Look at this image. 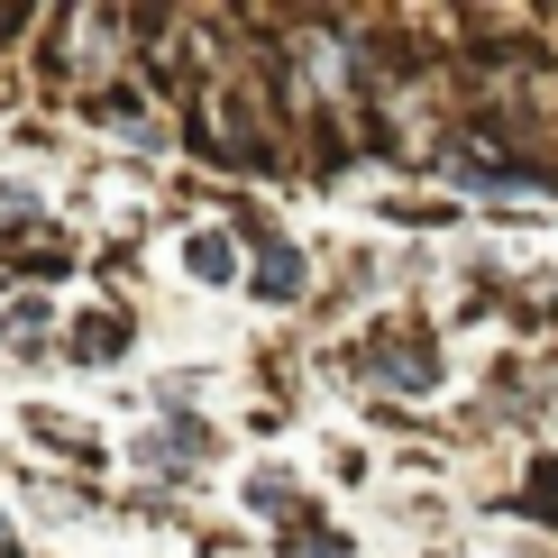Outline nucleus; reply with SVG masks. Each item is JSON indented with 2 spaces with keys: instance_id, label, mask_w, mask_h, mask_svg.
<instances>
[{
  "instance_id": "obj_1",
  "label": "nucleus",
  "mask_w": 558,
  "mask_h": 558,
  "mask_svg": "<svg viewBox=\"0 0 558 558\" xmlns=\"http://www.w3.org/2000/svg\"><path fill=\"white\" fill-rule=\"evenodd\" d=\"M348 366L376 393H439V376H449V357H439V339L422 320H376V330L348 348Z\"/></svg>"
},
{
  "instance_id": "obj_2",
  "label": "nucleus",
  "mask_w": 558,
  "mask_h": 558,
  "mask_svg": "<svg viewBox=\"0 0 558 558\" xmlns=\"http://www.w3.org/2000/svg\"><path fill=\"white\" fill-rule=\"evenodd\" d=\"M239 247H247V293L275 302V312H293V302H312V247L284 239L275 229V211H257V202H239Z\"/></svg>"
},
{
  "instance_id": "obj_3",
  "label": "nucleus",
  "mask_w": 558,
  "mask_h": 558,
  "mask_svg": "<svg viewBox=\"0 0 558 558\" xmlns=\"http://www.w3.org/2000/svg\"><path fill=\"white\" fill-rule=\"evenodd\" d=\"M129 348H137V312H129L120 293H101V302H83V312L64 320V339H56V366L110 376V366H129Z\"/></svg>"
},
{
  "instance_id": "obj_4",
  "label": "nucleus",
  "mask_w": 558,
  "mask_h": 558,
  "mask_svg": "<svg viewBox=\"0 0 558 558\" xmlns=\"http://www.w3.org/2000/svg\"><path fill=\"white\" fill-rule=\"evenodd\" d=\"M239 504L275 531V541H284V531H302V522H320V504L302 495V476H293V468H257V476L239 485Z\"/></svg>"
},
{
  "instance_id": "obj_5",
  "label": "nucleus",
  "mask_w": 558,
  "mask_h": 558,
  "mask_svg": "<svg viewBox=\"0 0 558 558\" xmlns=\"http://www.w3.org/2000/svg\"><path fill=\"white\" fill-rule=\"evenodd\" d=\"M56 302H46V293H10V302H0V348H10V357L19 366H56Z\"/></svg>"
},
{
  "instance_id": "obj_6",
  "label": "nucleus",
  "mask_w": 558,
  "mask_h": 558,
  "mask_svg": "<svg viewBox=\"0 0 558 558\" xmlns=\"http://www.w3.org/2000/svg\"><path fill=\"white\" fill-rule=\"evenodd\" d=\"M183 275H193V284H239L247 275L239 229H193V239H183Z\"/></svg>"
},
{
  "instance_id": "obj_7",
  "label": "nucleus",
  "mask_w": 558,
  "mask_h": 558,
  "mask_svg": "<svg viewBox=\"0 0 558 558\" xmlns=\"http://www.w3.org/2000/svg\"><path fill=\"white\" fill-rule=\"evenodd\" d=\"M28 430L46 439V449H64V458H83V468H101V458H110V449H101V430H83V422H64L56 403H28Z\"/></svg>"
},
{
  "instance_id": "obj_8",
  "label": "nucleus",
  "mask_w": 558,
  "mask_h": 558,
  "mask_svg": "<svg viewBox=\"0 0 558 558\" xmlns=\"http://www.w3.org/2000/svg\"><path fill=\"white\" fill-rule=\"evenodd\" d=\"M513 513H531V522H549V531H558V458H531V476H522Z\"/></svg>"
},
{
  "instance_id": "obj_9",
  "label": "nucleus",
  "mask_w": 558,
  "mask_h": 558,
  "mask_svg": "<svg viewBox=\"0 0 558 558\" xmlns=\"http://www.w3.org/2000/svg\"><path fill=\"white\" fill-rule=\"evenodd\" d=\"M275 558H357V549H348L339 522H302V531H284V541H275Z\"/></svg>"
},
{
  "instance_id": "obj_10",
  "label": "nucleus",
  "mask_w": 558,
  "mask_h": 558,
  "mask_svg": "<svg viewBox=\"0 0 558 558\" xmlns=\"http://www.w3.org/2000/svg\"><path fill=\"white\" fill-rule=\"evenodd\" d=\"M0 558H28V541H19V522L0 513Z\"/></svg>"
}]
</instances>
